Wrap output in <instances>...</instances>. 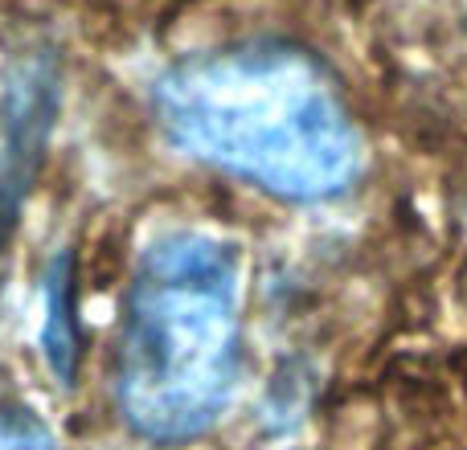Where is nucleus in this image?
Returning a JSON list of instances; mask_svg holds the SVG:
<instances>
[{"mask_svg":"<svg viewBox=\"0 0 467 450\" xmlns=\"http://www.w3.org/2000/svg\"><path fill=\"white\" fill-rule=\"evenodd\" d=\"M70 254L54 262L46 282V323H41V353L49 361L62 385H74V369H78V328H74V307H70Z\"/></svg>","mask_w":467,"mask_h":450,"instance_id":"nucleus-4","label":"nucleus"},{"mask_svg":"<svg viewBox=\"0 0 467 450\" xmlns=\"http://www.w3.org/2000/svg\"><path fill=\"white\" fill-rule=\"evenodd\" d=\"M177 152L283 201H328L357 180L365 144L332 74L287 41L193 54L152 90Z\"/></svg>","mask_w":467,"mask_h":450,"instance_id":"nucleus-1","label":"nucleus"},{"mask_svg":"<svg viewBox=\"0 0 467 450\" xmlns=\"http://www.w3.org/2000/svg\"><path fill=\"white\" fill-rule=\"evenodd\" d=\"M62 87L49 54H21L0 74V238L13 230L21 201L49 148Z\"/></svg>","mask_w":467,"mask_h":450,"instance_id":"nucleus-3","label":"nucleus"},{"mask_svg":"<svg viewBox=\"0 0 467 450\" xmlns=\"http://www.w3.org/2000/svg\"><path fill=\"white\" fill-rule=\"evenodd\" d=\"M0 450H54V438L29 410H5L0 414Z\"/></svg>","mask_w":467,"mask_h":450,"instance_id":"nucleus-5","label":"nucleus"},{"mask_svg":"<svg viewBox=\"0 0 467 450\" xmlns=\"http://www.w3.org/2000/svg\"><path fill=\"white\" fill-rule=\"evenodd\" d=\"M242 373V250L213 230H164L140 250L115 340V405L144 443L210 435Z\"/></svg>","mask_w":467,"mask_h":450,"instance_id":"nucleus-2","label":"nucleus"}]
</instances>
